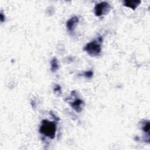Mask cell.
<instances>
[{
	"label": "cell",
	"instance_id": "obj_1",
	"mask_svg": "<svg viewBox=\"0 0 150 150\" xmlns=\"http://www.w3.org/2000/svg\"><path fill=\"white\" fill-rule=\"evenodd\" d=\"M39 131L43 135L50 139H53L56 134V124L53 121L44 120L42 121Z\"/></svg>",
	"mask_w": 150,
	"mask_h": 150
},
{
	"label": "cell",
	"instance_id": "obj_2",
	"mask_svg": "<svg viewBox=\"0 0 150 150\" xmlns=\"http://www.w3.org/2000/svg\"><path fill=\"white\" fill-rule=\"evenodd\" d=\"M102 42V38L100 37L98 40H93L87 43L84 48L85 50L89 55L91 56H98L101 52V43Z\"/></svg>",
	"mask_w": 150,
	"mask_h": 150
},
{
	"label": "cell",
	"instance_id": "obj_3",
	"mask_svg": "<svg viewBox=\"0 0 150 150\" xmlns=\"http://www.w3.org/2000/svg\"><path fill=\"white\" fill-rule=\"evenodd\" d=\"M110 9V5L107 2H101L97 4L94 7V13L97 16L107 14Z\"/></svg>",
	"mask_w": 150,
	"mask_h": 150
},
{
	"label": "cell",
	"instance_id": "obj_4",
	"mask_svg": "<svg viewBox=\"0 0 150 150\" xmlns=\"http://www.w3.org/2000/svg\"><path fill=\"white\" fill-rule=\"evenodd\" d=\"M78 22H79V19L77 16H73L71 18H70L69 20L67 21L66 26L70 32L73 31L74 28L77 25Z\"/></svg>",
	"mask_w": 150,
	"mask_h": 150
},
{
	"label": "cell",
	"instance_id": "obj_5",
	"mask_svg": "<svg viewBox=\"0 0 150 150\" xmlns=\"http://www.w3.org/2000/svg\"><path fill=\"white\" fill-rule=\"evenodd\" d=\"M71 107L74 109L77 112H80L83 109V105H84L83 101L80 99H76L74 101L70 103Z\"/></svg>",
	"mask_w": 150,
	"mask_h": 150
},
{
	"label": "cell",
	"instance_id": "obj_6",
	"mask_svg": "<svg viewBox=\"0 0 150 150\" xmlns=\"http://www.w3.org/2000/svg\"><path fill=\"white\" fill-rule=\"evenodd\" d=\"M140 3V1H124V5L134 10Z\"/></svg>",
	"mask_w": 150,
	"mask_h": 150
},
{
	"label": "cell",
	"instance_id": "obj_7",
	"mask_svg": "<svg viewBox=\"0 0 150 150\" xmlns=\"http://www.w3.org/2000/svg\"><path fill=\"white\" fill-rule=\"evenodd\" d=\"M58 68H59V64H58L57 60L56 59H53L51 61V70L52 71H55L58 69Z\"/></svg>",
	"mask_w": 150,
	"mask_h": 150
},
{
	"label": "cell",
	"instance_id": "obj_8",
	"mask_svg": "<svg viewBox=\"0 0 150 150\" xmlns=\"http://www.w3.org/2000/svg\"><path fill=\"white\" fill-rule=\"evenodd\" d=\"M142 129L145 132H149V121H145L142 125Z\"/></svg>",
	"mask_w": 150,
	"mask_h": 150
},
{
	"label": "cell",
	"instance_id": "obj_9",
	"mask_svg": "<svg viewBox=\"0 0 150 150\" xmlns=\"http://www.w3.org/2000/svg\"><path fill=\"white\" fill-rule=\"evenodd\" d=\"M84 76L87 78H90L93 76V72L91 71H86L84 73Z\"/></svg>",
	"mask_w": 150,
	"mask_h": 150
}]
</instances>
